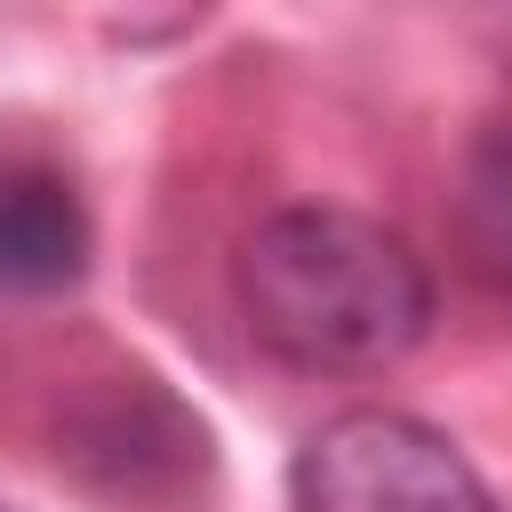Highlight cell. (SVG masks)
Instances as JSON below:
<instances>
[{"label":"cell","mask_w":512,"mask_h":512,"mask_svg":"<svg viewBox=\"0 0 512 512\" xmlns=\"http://www.w3.org/2000/svg\"><path fill=\"white\" fill-rule=\"evenodd\" d=\"M248 336L304 376H376L432 328L424 256L352 208H280L232 264Z\"/></svg>","instance_id":"1"},{"label":"cell","mask_w":512,"mask_h":512,"mask_svg":"<svg viewBox=\"0 0 512 512\" xmlns=\"http://www.w3.org/2000/svg\"><path fill=\"white\" fill-rule=\"evenodd\" d=\"M296 512H496L472 456L400 408L328 416L288 464Z\"/></svg>","instance_id":"2"},{"label":"cell","mask_w":512,"mask_h":512,"mask_svg":"<svg viewBox=\"0 0 512 512\" xmlns=\"http://www.w3.org/2000/svg\"><path fill=\"white\" fill-rule=\"evenodd\" d=\"M88 272V208L56 168H0V288L56 296Z\"/></svg>","instance_id":"3"},{"label":"cell","mask_w":512,"mask_h":512,"mask_svg":"<svg viewBox=\"0 0 512 512\" xmlns=\"http://www.w3.org/2000/svg\"><path fill=\"white\" fill-rule=\"evenodd\" d=\"M456 248L464 272L512 304V112L480 120V136L464 144V176H456Z\"/></svg>","instance_id":"4"}]
</instances>
